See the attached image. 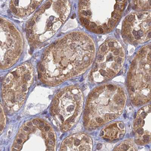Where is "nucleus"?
Masks as SVG:
<instances>
[{"mask_svg": "<svg viewBox=\"0 0 151 151\" xmlns=\"http://www.w3.org/2000/svg\"><path fill=\"white\" fill-rule=\"evenodd\" d=\"M150 151H151V149H150Z\"/></svg>", "mask_w": 151, "mask_h": 151, "instance_id": "a211bd4d", "label": "nucleus"}, {"mask_svg": "<svg viewBox=\"0 0 151 151\" xmlns=\"http://www.w3.org/2000/svg\"><path fill=\"white\" fill-rule=\"evenodd\" d=\"M1 69L6 70L13 66L20 58L24 50L22 34L9 20L1 17Z\"/></svg>", "mask_w": 151, "mask_h": 151, "instance_id": "1a4fd4ad", "label": "nucleus"}, {"mask_svg": "<svg viewBox=\"0 0 151 151\" xmlns=\"http://www.w3.org/2000/svg\"><path fill=\"white\" fill-rule=\"evenodd\" d=\"M127 100V93L121 85L109 83L96 87L86 100L83 116L85 128L96 129L118 118Z\"/></svg>", "mask_w": 151, "mask_h": 151, "instance_id": "f03ea898", "label": "nucleus"}, {"mask_svg": "<svg viewBox=\"0 0 151 151\" xmlns=\"http://www.w3.org/2000/svg\"><path fill=\"white\" fill-rule=\"evenodd\" d=\"M95 43L87 33L73 32L50 45L44 52L38 67L44 83L56 86L83 74L93 64Z\"/></svg>", "mask_w": 151, "mask_h": 151, "instance_id": "f257e3e1", "label": "nucleus"}, {"mask_svg": "<svg viewBox=\"0 0 151 151\" xmlns=\"http://www.w3.org/2000/svg\"><path fill=\"white\" fill-rule=\"evenodd\" d=\"M122 35L123 39L137 45L151 40V12H133L123 21Z\"/></svg>", "mask_w": 151, "mask_h": 151, "instance_id": "9d476101", "label": "nucleus"}, {"mask_svg": "<svg viewBox=\"0 0 151 151\" xmlns=\"http://www.w3.org/2000/svg\"><path fill=\"white\" fill-rule=\"evenodd\" d=\"M91 138L85 133H77L67 137L62 142L59 151H92Z\"/></svg>", "mask_w": 151, "mask_h": 151, "instance_id": "f8f14e48", "label": "nucleus"}, {"mask_svg": "<svg viewBox=\"0 0 151 151\" xmlns=\"http://www.w3.org/2000/svg\"><path fill=\"white\" fill-rule=\"evenodd\" d=\"M34 79L29 63H24L10 71L2 84V98L9 112L14 113L22 106Z\"/></svg>", "mask_w": 151, "mask_h": 151, "instance_id": "0eeeda50", "label": "nucleus"}, {"mask_svg": "<svg viewBox=\"0 0 151 151\" xmlns=\"http://www.w3.org/2000/svg\"><path fill=\"white\" fill-rule=\"evenodd\" d=\"M84 98L78 86H67L55 96L50 113L62 132L70 130L79 120L82 115Z\"/></svg>", "mask_w": 151, "mask_h": 151, "instance_id": "423d86ee", "label": "nucleus"}, {"mask_svg": "<svg viewBox=\"0 0 151 151\" xmlns=\"http://www.w3.org/2000/svg\"><path fill=\"white\" fill-rule=\"evenodd\" d=\"M6 124V116L2 105H1V132L3 131Z\"/></svg>", "mask_w": 151, "mask_h": 151, "instance_id": "f3484780", "label": "nucleus"}, {"mask_svg": "<svg viewBox=\"0 0 151 151\" xmlns=\"http://www.w3.org/2000/svg\"><path fill=\"white\" fill-rule=\"evenodd\" d=\"M112 151H137V150L134 142L131 139H128L122 142Z\"/></svg>", "mask_w": 151, "mask_h": 151, "instance_id": "2eb2a0df", "label": "nucleus"}, {"mask_svg": "<svg viewBox=\"0 0 151 151\" xmlns=\"http://www.w3.org/2000/svg\"><path fill=\"white\" fill-rule=\"evenodd\" d=\"M125 60V51L122 43L115 38L106 40L100 46L90 79L94 83L106 82L122 70Z\"/></svg>", "mask_w": 151, "mask_h": 151, "instance_id": "6e6552de", "label": "nucleus"}, {"mask_svg": "<svg viewBox=\"0 0 151 151\" xmlns=\"http://www.w3.org/2000/svg\"><path fill=\"white\" fill-rule=\"evenodd\" d=\"M133 132L137 144L145 145L151 143V104L137 112L133 123Z\"/></svg>", "mask_w": 151, "mask_h": 151, "instance_id": "9b49d317", "label": "nucleus"}, {"mask_svg": "<svg viewBox=\"0 0 151 151\" xmlns=\"http://www.w3.org/2000/svg\"><path fill=\"white\" fill-rule=\"evenodd\" d=\"M127 4L125 0L80 1L78 3L79 19L89 31L106 34L117 26Z\"/></svg>", "mask_w": 151, "mask_h": 151, "instance_id": "20e7f679", "label": "nucleus"}, {"mask_svg": "<svg viewBox=\"0 0 151 151\" xmlns=\"http://www.w3.org/2000/svg\"><path fill=\"white\" fill-rule=\"evenodd\" d=\"M125 131V125L122 122H115L105 127L100 132V136L109 141L119 140L124 137Z\"/></svg>", "mask_w": 151, "mask_h": 151, "instance_id": "4468645a", "label": "nucleus"}, {"mask_svg": "<svg viewBox=\"0 0 151 151\" xmlns=\"http://www.w3.org/2000/svg\"><path fill=\"white\" fill-rule=\"evenodd\" d=\"M43 1L29 0L20 1L13 0L10 3V9L12 13L18 17L22 18L30 15Z\"/></svg>", "mask_w": 151, "mask_h": 151, "instance_id": "ddd939ff", "label": "nucleus"}, {"mask_svg": "<svg viewBox=\"0 0 151 151\" xmlns=\"http://www.w3.org/2000/svg\"><path fill=\"white\" fill-rule=\"evenodd\" d=\"M131 7L138 12H143L151 9V0L150 1H131Z\"/></svg>", "mask_w": 151, "mask_h": 151, "instance_id": "dca6fc26", "label": "nucleus"}, {"mask_svg": "<svg viewBox=\"0 0 151 151\" xmlns=\"http://www.w3.org/2000/svg\"><path fill=\"white\" fill-rule=\"evenodd\" d=\"M70 12L69 1L52 0L46 2L27 24V36L30 44L35 48L42 46L64 24Z\"/></svg>", "mask_w": 151, "mask_h": 151, "instance_id": "7ed1b4c3", "label": "nucleus"}, {"mask_svg": "<svg viewBox=\"0 0 151 151\" xmlns=\"http://www.w3.org/2000/svg\"><path fill=\"white\" fill-rule=\"evenodd\" d=\"M128 91L134 106L151 100V44L142 47L133 58L127 77Z\"/></svg>", "mask_w": 151, "mask_h": 151, "instance_id": "39448f33", "label": "nucleus"}]
</instances>
